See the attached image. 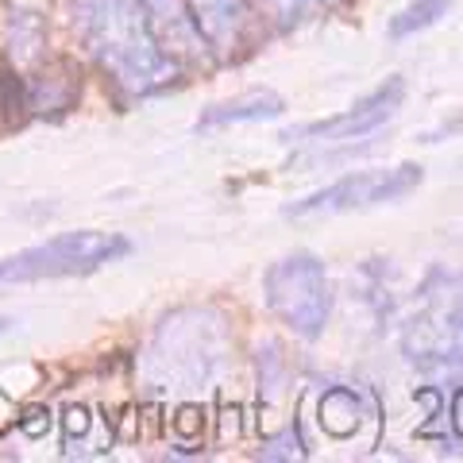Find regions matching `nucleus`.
Masks as SVG:
<instances>
[{
  "mask_svg": "<svg viewBox=\"0 0 463 463\" xmlns=\"http://www.w3.org/2000/svg\"><path fill=\"white\" fill-rule=\"evenodd\" d=\"M78 27L85 47L132 93H158L178 74V62L158 47L139 0H81Z\"/></svg>",
  "mask_w": 463,
  "mask_h": 463,
  "instance_id": "nucleus-1",
  "label": "nucleus"
},
{
  "mask_svg": "<svg viewBox=\"0 0 463 463\" xmlns=\"http://www.w3.org/2000/svg\"><path fill=\"white\" fill-rule=\"evenodd\" d=\"M132 251V243L116 232H62L47 243L24 248L0 263V282H43V279H78V274H93L105 263H116Z\"/></svg>",
  "mask_w": 463,
  "mask_h": 463,
  "instance_id": "nucleus-2",
  "label": "nucleus"
},
{
  "mask_svg": "<svg viewBox=\"0 0 463 463\" xmlns=\"http://www.w3.org/2000/svg\"><path fill=\"white\" fill-rule=\"evenodd\" d=\"M263 298L270 313L301 340H317L332 313L328 270L313 251H294L270 263L263 274Z\"/></svg>",
  "mask_w": 463,
  "mask_h": 463,
  "instance_id": "nucleus-3",
  "label": "nucleus"
},
{
  "mask_svg": "<svg viewBox=\"0 0 463 463\" xmlns=\"http://www.w3.org/2000/svg\"><path fill=\"white\" fill-rule=\"evenodd\" d=\"M405 352L421 367L463 359V274L437 270L425 282L405 328Z\"/></svg>",
  "mask_w": 463,
  "mask_h": 463,
  "instance_id": "nucleus-4",
  "label": "nucleus"
},
{
  "mask_svg": "<svg viewBox=\"0 0 463 463\" xmlns=\"http://www.w3.org/2000/svg\"><path fill=\"white\" fill-rule=\"evenodd\" d=\"M425 182V170L417 163H398V166H379V170H355L344 174L340 182L325 185L309 197L286 205V216H336V213H355V209H374L402 201Z\"/></svg>",
  "mask_w": 463,
  "mask_h": 463,
  "instance_id": "nucleus-5",
  "label": "nucleus"
},
{
  "mask_svg": "<svg viewBox=\"0 0 463 463\" xmlns=\"http://www.w3.org/2000/svg\"><path fill=\"white\" fill-rule=\"evenodd\" d=\"M405 100V81L402 78H386L379 90L367 93L364 100H355L347 112L328 116V120H317L309 128H301L298 139L306 143H344V139H364L371 132H379L383 124H390L398 116Z\"/></svg>",
  "mask_w": 463,
  "mask_h": 463,
  "instance_id": "nucleus-6",
  "label": "nucleus"
},
{
  "mask_svg": "<svg viewBox=\"0 0 463 463\" xmlns=\"http://www.w3.org/2000/svg\"><path fill=\"white\" fill-rule=\"evenodd\" d=\"M143 20H147L155 43L170 58H197L201 54V32L190 16L185 0H139Z\"/></svg>",
  "mask_w": 463,
  "mask_h": 463,
  "instance_id": "nucleus-7",
  "label": "nucleus"
},
{
  "mask_svg": "<svg viewBox=\"0 0 463 463\" xmlns=\"http://www.w3.org/2000/svg\"><path fill=\"white\" fill-rule=\"evenodd\" d=\"M190 5V16L197 24L201 39L209 43L213 51H236L240 32H243V0H185Z\"/></svg>",
  "mask_w": 463,
  "mask_h": 463,
  "instance_id": "nucleus-8",
  "label": "nucleus"
},
{
  "mask_svg": "<svg viewBox=\"0 0 463 463\" xmlns=\"http://www.w3.org/2000/svg\"><path fill=\"white\" fill-rule=\"evenodd\" d=\"M286 112V100L274 90H251L236 100H224V105H213L205 116L197 120V132H213V128L224 124H255V120H274V116Z\"/></svg>",
  "mask_w": 463,
  "mask_h": 463,
  "instance_id": "nucleus-9",
  "label": "nucleus"
},
{
  "mask_svg": "<svg viewBox=\"0 0 463 463\" xmlns=\"http://www.w3.org/2000/svg\"><path fill=\"white\" fill-rule=\"evenodd\" d=\"M452 5L456 0H410V5L390 20V39H410L417 32H425V27H432L440 16H448Z\"/></svg>",
  "mask_w": 463,
  "mask_h": 463,
  "instance_id": "nucleus-10",
  "label": "nucleus"
},
{
  "mask_svg": "<svg viewBox=\"0 0 463 463\" xmlns=\"http://www.w3.org/2000/svg\"><path fill=\"white\" fill-rule=\"evenodd\" d=\"M321 5H328V0H263L267 16L279 24V27H294L309 16V12H317Z\"/></svg>",
  "mask_w": 463,
  "mask_h": 463,
  "instance_id": "nucleus-11",
  "label": "nucleus"
},
{
  "mask_svg": "<svg viewBox=\"0 0 463 463\" xmlns=\"http://www.w3.org/2000/svg\"><path fill=\"white\" fill-rule=\"evenodd\" d=\"M85 432H90V410H81V405L66 410V440L85 437Z\"/></svg>",
  "mask_w": 463,
  "mask_h": 463,
  "instance_id": "nucleus-12",
  "label": "nucleus"
},
{
  "mask_svg": "<svg viewBox=\"0 0 463 463\" xmlns=\"http://www.w3.org/2000/svg\"><path fill=\"white\" fill-rule=\"evenodd\" d=\"M16 425H20L24 432H27V437H43V432L51 429V413H43V410H32L27 417H20Z\"/></svg>",
  "mask_w": 463,
  "mask_h": 463,
  "instance_id": "nucleus-13",
  "label": "nucleus"
},
{
  "mask_svg": "<svg viewBox=\"0 0 463 463\" xmlns=\"http://www.w3.org/2000/svg\"><path fill=\"white\" fill-rule=\"evenodd\" d=\"M20 421V413H16V402H12L8 394H5V390H0V437H5V432L12 429V425H16Z\"/></svg>",
  "mask_w": 463,
  "mask_h": 463,
  "instance_id": "nucleus-14",
  "label": "nucleus"
},
{
  "mask_svg": "<svg viewBox=\"0 0 463 463\" xmlns=\"http://www.w3.org/2000/svg\"><path fill=\"white\" fill-rule=\"evenodd\" d=\"M289 440H298V432H286V437H282L279 444H270V448H263V456H267V459H274V456H301V452H298V448H286Z\"/></svg>",
  "mask_w": 463,
  "mask_h": 463,
  "instance_id": "nucleus-15",
  "label": "nucleus"
},
{
  "mask_svg": "<svg viewBox=\"0 0 463 463\" xmlns=\"http://www.w3.org/2000/svg\"><path fill=\"white\" fill-rule=\"evenodd\" d=\"M452 425H456V432L463 437V390L456 394V405H452Z\"/></svg>",
  "mask_w": 463,
  "mask_h": 463,
  "instance_id": "nucleus-16",
  "label": "nucleus"
},
{
  "mask_svg": "<svg viewBox=\"0 0 463 463\" xmlns=\"http://www.w3.org/2000/svg\"><path fill=\"white\" fill-rule=\"evenodd\" d=\"M5 325H8V321H0V332H5Z\"/></svg>",
  "mask_w": 463,
  "mask_h": 463,
  "instance_id": "nucleus-17",
  "label": "nucleus"
}]
</instances>
